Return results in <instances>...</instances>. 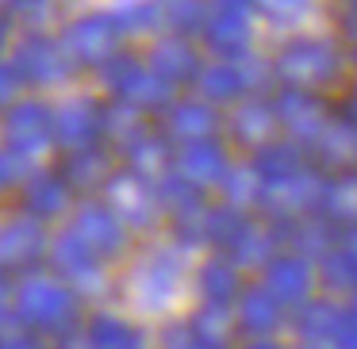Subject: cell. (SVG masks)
<instances>
[{
    "label": "cell",
    "instance_id": "cell-11",
    "mask_svg": "<svg viewBox=\"0 0 357 349\" xmlns=\"http://www.w3.org/2000/svg\"><path fill=\"white\" fill-rule=\"evenodd\" d=\"M208 88L211 93H234V88H238V77H234V70H219L208 77Z\"/></svg>",
    "mask_w": 357,
    "mask_h": 349
},
{
    "label": "cell",
    "instance_id": "cell-10",
    "mask_svg": "<svg viewBox=\"0 0 357 349\" xmlns=\"http://www.w3.org/2000/svg\"><path fill=\"white\" fill-rule=\"evenodd\" d=\"M16 85H20V73L12 65H0V104H8L16 96Z\"/></svg>",
    "mask_w": 357,
    "mask_h": 349
},
{
    "label": "cell",
    "instance_id": "cell-14",
    "mask_svg": "<svg viewBox=\"0 0 357 349\" xmlns=\"http://www.w3.org/2000/svg\"><path fill=\"white\" fill-rule=\"evenodd\" d=\"M4 292H8V288H4V277H0V300H4Z\"/></svg>",
    "mask_w": 357,
    "mask_h": 349
},
{
    "label": "cell",
    "instance_id": "cell-9",
    "mask_svg": "<svg viewBox=\"0 0 357 349\" xmlns=\"http://www.w3.org/2000/svg\"><path fill=\"white\" fill-rule=\"evenodd\" d=\"M20 173H24V157L20 154H0V185H12Z\"/></svg>",
    "mask_w": 357,
    "mask_h": 349
},
{
    "label": "cell",
    "instance_id": "cell-12",
    "mask_svg": "<svg viewBox=\"0 0 357 349\" xmlns=\"http://www.w3.org/2000/svg\"><path fill=\"white\" fill-rule=\"evenodd\" d=\"M16 12L27 16V20H35L39 16V4H35V0H16ZM43 16H47V4H43Z\"/></svg>",
    "mask_w": 357,
    "mask_h": 349
},
{
    "label": "cell",
    "instance_id": "cell-2",
    "mask_svg": "<svg viewBox=\"0 0 357 349\" xmlns=\"http://www.w3.org/2000/svg\"><path fill=\"white\" fill-rule=\"evenodd\" d=\"M108 47H112V31H108V24H104L100 16L77 20V24L66 31V50H70L73 58H81V62L100 58Z\"/></svg>",
    "mask_w": 357,
    "mask_h": 349
},
{
    "label": "cell",
    "instance_id": "cell-1",
    "mask_svg": "<svg viewBox=\"0 0 357 349\" xmlns=\"http://www.w3.org/2000/svg\"><path fill=\"white\" fill-rule=\"evenodd\" d=\"M47 139H50V111L39 100L16 104L8 116V142L20 154H35L39 146H47Z\"/></svg>",
    "mask_w": 357,
    "mask_h": 349
},
{
    "label": "cell",
    "instance_id": "cell-15",
    "mask_svg": "<svg viewBox=\"0 0 357 349\" xmlns=\"http://www.w3.org/2000/svg\"><path fill=\"white\" fill-rule=\"evenodd\" d=\"M0 42H4V24H0Z\"/></svg>",
    "mask_w": 357,
    "mask_h": 349
},
{
    "label": "cell",
    "instance_id": "cell-8",
    "mask_svg": "<svg viewBox=\"0 0 357 349\" xmlns=\"http://www.w3.org/2000/svg\"><path fill=\"white\" fill-rule=\"evenodd\" d=\"M188 169L192 173H200V177H208V173H215L219 165H215V150H200V154H188Z\"/></svg>",
    "mask_w": 357,
    "mask_h": 349
},
{
    "label": "cell",
    "instance_id": "cell-7",
    "mask_svg": "<svg viewBox=\"0 0 357 349\" xmlns=\"http://www.w3.org/2000/svg\"><path fill=\"white\" fill-rule=\"evenodd\" d=\"M93 134V111L85 104H70V108L58 116V139L62 142H85Z\"/></svg>",
    "mask_w": 357,
    "mask_h": 349
},
{
    "label": "cell",
    "instance_id": "cell-3",
    "mask_svg": "<svg viewBox=\"0 0 357 349\" xmlns=\"http://www.w3.org/2000/svg\"><path fill=\"white\" fill-rule=\"evenodd\" d=\"M66 307V292L50 280H31V284L20 292V311L35 323H54Z\"/></svg>",
    "mask_w": 357,
    "mask_h": 349
},
{
    "label": "cell",
    "instance_id": "cell-6",
    "mask_svg": "<svg viewBox=\"0 0 357 349\" xmlns=\"http://www.w3.org/2000/svg\"><path fill=\"white\" fill-rule=\"evenodd\" d=\"M27 208L35 215H58L66 208V188L54 177H39L31 180V192H27Z\"/></svg>",
    "mask_w": 357,
    "mask_h": 349
},
{
    "label": "cell",
    "instance_id": "cell-5",
    "mask_svg": "<svg viewBox=\"0 0 357 349\" xmlns=\"http://www.w3.org/2000/svg\"><path fill=\"white\" fill-rule=\"evenodd\" d=\"M39 246H43V234L35 223H12L0 234V257L4 261H27V257L39 254Z\"/></svg>",
    "mask_w": 357,
    "mask_h": 349
},
{
    "label": "cell",
    "instance_id": "cell-4",
    "mask_svg": "<svg viewBox=\"0 0 357 349\" xmlns=\"http://www.w3.org/2000/svg\"><path fill=\"white\" fill-rule=\"evenodd\" d=\"M16 70H24V77H31V81H58L66 73L58 50L50 47L47 39H27L24 47H20Z\"/></svg>",
    "mask_w": 357,
    "mask_h": 349
},
{
    "label": "cell",
    "instance_id": "cell-13",
    "mask_svg": "<svg viewBox=\"0 0 357 349\" xmlns=\"http://www.w3.org/2000/svg\"><path fill=\"white\" fill-rule=\"evenodd\" d=\"M4 349H35V346H31V341H8Z\"/></svg>",
    "mask_w": 357,
    "mask_h": 349
}]
</instances>
